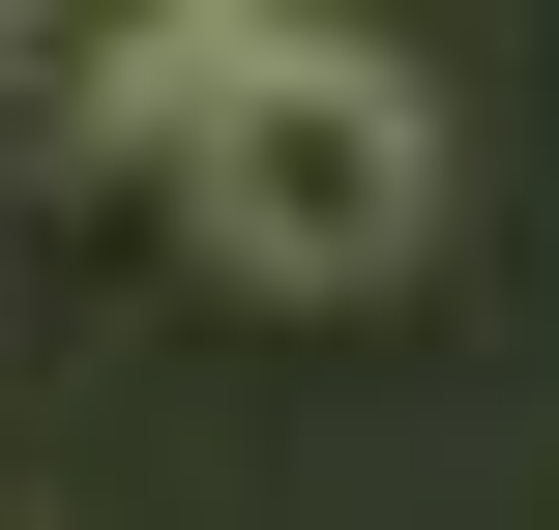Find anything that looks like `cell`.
<instances>
[{
    "mask_svg": "<svg viewBox=\"0 0 559 530\" xmlns=\"http://www.w3.org/2000/svg\"><path fill=\"white\" fill-rule=\"evenodd\" d=\"M177 236H206L236 295H383V266L442 236V89H413L383 30L236 59V89L177 118Z\"/></svg>",
    "mask_w": 559,
    "mask_h": 530,
    "instance_id": "6da1fadb",
    "label": "cell"
},
{
    "mask_svg": "<svg viewBox=\"0 0 559 530\" xmlns=\"http://www.w3.org/2000/svg\"><path fill=\"white\" fill-rule=\"evenodd\" d=\"M295 30H324V0H0V59L88 89V118H147V148H177L236 59H295Z\"/></svg>",
    "mask_w": 559,
    "mask_h": 530,
    "instance_id": "7a4b0ae2",
    "label": "cell"
}]
</instances>
